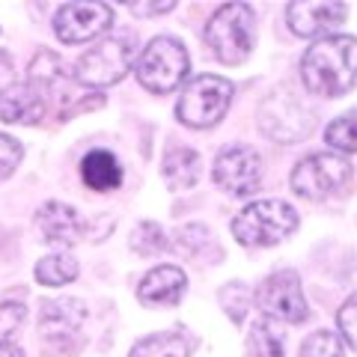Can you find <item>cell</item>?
I'll use <instances>...</instances> for the list:
<instances>
[{
	"instance_id": "obj_3",
	"label": "cell",
	"mask_w": 357,
	"mask_h": 357,
	"mask_svg": "<svg viewBox=\"0 0 357 357\" xmlns=\"http://www.w3.org/2000/svg\"><path fill=\"white\" fill-rule=\"evenodd\" d=\"M206 45L211 54L227 63L238 66L250 57L256 45V18L248 3H223L206 24Z\"/></svg>"
},
{
	"instance_id": "obj_16",
	"label": "cell",
	"mask_w": 357,
	"mask_h": 357,
	"mask_svg": "<svg viewBox=\"0 0 357 357\" xmlns=\"http://www.w3.org/2000/svg\"><path fill=\"white\" fill-rule=\"evenodd\" d=\"M36 227L45 236V241L60 244V248H72L84 238V223L77 218V211L63 206V203H48L39 208Z\"/></svg>"
},
{
	"instance_id": "obj_1",
	"label": "cell",
	"mask_w": 357,
	"mask_h": 357,
	"mask_svg": "<svg viewBox=\"0 0 357 357\" xmlns=\"http://www.w3.org/2000/svg\"><path fill=\"white\" fill-rule=\"evenodd\" d=\"M354 36H328L301 57V77L312 96L337 98L354 86Z\"/></svg>"
},
{
	"instance_id": "obj_6",
	"label": "cell",
	"mask_w": 357,
	"mask_h": 357,
	"mask_svg": "<svg viewBox=\"0 0 357 357\" xmlns=\"http://www.w3.org/2000/svg\"><path fill=\"white\" fill-rule=\"evenodd\" d=\"M229 102H232V84L227 77L199 75L194 81H188V86L182 89L176 116L191 128H211L223 119Z\"/></svg>"
},
{
	"instance_id": "obj_30",
	"label": "cell",
	"mask_w": 357,
	"mask_h": 357,
	"mask_svg": "<svg viewBox=\"0 0 357 357\" xmlns=\"http://www.w3.org/2000/svg\"><path fill=\"white\" fill-rule=\"evenodd\" d=\"M176 3L173 0H161V3H131L134 15H158V13H170Z\"/></svg>"
},
{
	"instance_id": "obj_4",
	"label": "cell",
	"mask_w": 357,
	"mask_h": 357,
	"mask_svg": "<svg viewBox=\"0 0 357 357\" xmlns=\"http://www.w3.org/2000/svg\"><path fill=\"white\" fill-rule=\"evenodd\" d=\"M36 93L42 96L45 110L51 105H57V114L60 119H69L75 116L77 110H86V107H102L105 98H84L77 93V84L72 81V72L63 66V60L51 51H39L36 60L30 63V81H27Z\"/></svg>"
},
{
	"instance_id": "obj_24",
	"label": "cell",
	"mask_w": 357,
	"mask_h": 357,
	"mask_svg": "<svg viewBox=\"0 0 357 357\" xmlns=\"http://www.w3.org/2000/svg\"><path fill=\"white\" fill-rule=\"evenodd\" d=\"M328 143H331V149L333 155L337 152H345V155H351L357 149V137H354V114L349 110V114H342L340 119H333L331 126H328Z\"/></svg>"
},
{
	"instance_id": "obj_8",
	"label": "cell",
	"mask_w": 357,
	"mask_h": 357,
	"mask_svg": "<svg viewBox=\"0 0 357 357\" xmlns=\"http://www.w3.org/2000/svg\"><path fill=\"white\" fill-rule=\"evenodd\" d=\"M351 178V161L333 152H319L298 161L292 173V191L304 199H325Z\"/></svg>"
},
{
	"instance_id": "obj_19",
	"label": "cell",
	"mask_w": 357,
	"mask_h": 357,
	"mask_svg": "<svg viewBox=\"0 0 357 357\" xmlns=\"http://www.w3.org/2000/svg\"><path fill=\"white\" fill-rule=\"evenodd\" d=\"M199 178V155L194 149H173L164 155V182L173 191L194 188Z\"/></svg>"
},
{
	"instance_id": "obj_27",
	"label": "cell",
	"mask_w": 357,
	"mask_h": 357,
	"mask_svg": "<svg viewBox=\"0 0 357 357\" xmlns=\"http://www.w3.org/2000/svg\"><path fill=\"white\" fill-rule=\"evenodd\" d=\"M220 304L227 310V316L232 321H241L244 312H248V292H244L241 283H227V289L220 292Z\"/></svg>"
},
{
	"instance_id": "obj_32",
	"label": "cell",
	"mask_w": 357,
	"mask_h": 357,
	"mask_svg": "<svg viewBox=\"0 0 357 357\" xmlns=\"http://www.w3.org/2000/svg\"><path fill=\"white\" fill-rule=\"evenodd\" d=\"M0 357H24V351L13 342H0Z\"/></svg>"
},
{
	"instance_id": "obj_22",
	"label": "cell",
	"mask_w": 357,
	"mask_h": 357,
	"mask_svg": "<svg viewBox=\"0 0 357 357\" xmlns=\"http://www.w3.org/2000/svg\"><path fill=\"white\" fill-rule=\"evenodd\" d=\"M77 277V262L69 253H51L36 262V280L42 286H66Z\"/></svg>"
},
{
	"instance_id": "obj_26",
	"label": "cell",
	"mask_w": 357,
	"mask_h": 357,
	"mask_svg": "<svg viewBox=\"0 0 357 357\" xmlns=\"http://www.w3.org/2000/svg\"><path fill=\"white\" fill-rule=\"evenodd\" d=\"M21 158H24V146L9 134H0V182L15 173Z\"/></svg>"
},
{
	"instance_id": "obj_5",
	"label": "cell",
	"mask_w": 357,
	"mask_h": 357,
	"mask_svg": "<svg viewBox=\"0 0 357 357\" xmlns=\"http://www.w3.org/2000/svg\"><path fill=\"white\" fill-rule=\"evenodd\" d=\"M298 229V211L283 199H259L238 211L232 236L244 248H274Z\"/></svg>"
},
{
	"instance_id": "obj_14",
	"label": "cell",
	"mask_w": 357,
	"mask_h": 357,
	"mask_svg": "<svg viewBox=\"0 0 357 357\" xmlns=\"http://www.w3.org/2000/svg\"><path fill=\"white\" fill-rule=\"evenodd\" d=\"M349 6L345 3H328V0H310V3H289L286 6V21L298 36H321L333 27H340Z\"/></svg>"
},
{
	"instance_id": "obj_15",
	"label": "cell",
	"mask_w": 357,
	"mask_h": 357,
	"mask_svg": "<svg viewBox=\"0 0 357 357\" xmlns=\"http://www.w3.org/2000/svg\"><path fill=\"white\" fill-rule=\"evenodd\" d=\"M185 286H188V277H185L182 268L158 265V268H152V271L140 280L137 298L146 307H173V304L182 301Z\"/></svg>"
},
{
	"instance_id": "obj_12",
	"label": "cell",
	"mask_w": 357,
	"mask_h": 357,
	"mask_svg": "<svg viewBox=\"0 0 357 357\" xmlns=\"http://www.w3.org/2000/svg\"><path fill=\"white\" fill-rule=\"evenodd\" d=\"M110 24H114V9L98 0L96 3H66L54 15V33L69 45L96 39Z\"/></svg>"
},
{
	"instance_id": "obj_13",
	"label": "cell",
	"mask_w": 357,
	"mask_h": 357,
	"mask_svg": "<svg viewBox=\"0 0 357 357\" xmlns=\"http://www.w3.org/2000/svg\"><path fill=\"white\" fill-rule=\"evenodd\" d=\"M86 319V310L81 301L75 298H57L48 301L42 307V319H39V333L42 340L54 345V349H69L72 337L81 333V325Z\"/></svg>"
},
{
	"instance_id": "obj_9",
	"label": "cell",
	"mask_w": 357,
	"mask_h": 357,
	"mask_svg": "<svg viewBox=\"0 0 357 357\" xmlns=\"http://www.w3.org/2000/svg\"><path fill=\"white\" fill-rule=\"evenodd\" d=\"M316 126L312 110H307L292 93L268 96L259 107V128L277 143H298Z\"/></svg>"
},
{
	"instance_id": "obj_23",
	"label": "cell",
	"mask_w": 357,
	"mask_h": 357,
	"mask_svg": "<svg viewBox=\"0 0 357 357\" xmlns=\"http://www.w3.org/2000/svg\"><path fill=\"white\" fill-rule=\"evenodd\" d=\"M167 232L158 227V223H152V220H143L137 223V229L131 232V250L134 253H140V256H155V253H161L167 250Z\"/></svg>"
},
{
	"instance_id": "obj_7",
	"label": "cell",
	"mask_w": 357,
	"mask_h": 357,
	"mask_svg": "<svg viewBox=\"0 0 357 357\" xmlns=\"http://www.w3.org/2000/svg\"><path fill=\"white\" fill-rule=\"evenodd\" d=\"M191 60L185 45L173 36H158L143 48L137 60V81L149 93H170L185 81Z\"/></svg>"
},
{
	"instance_id": "obj_20",
	"label": "cell",
	"mask_w": 357,
	"mask_h": 357,
	"mask_svg": "<svg viewBox=\"0 0 357 357\" xmlns=\"http://www.w3.org/2000/svg\"><path fill=\"white\" fill-rule=\"evenodd\" d=\"M250 354L253 357H286V331L280 321L259 319L250 331Z\"/></svg>"
},
{
	"instance_id": "obj_25",
	"label": "cell",
	"mask_w": 357,
	"mask_h": 357,
	"mask_svg": "<svg viewBox=\"0 0 357 357\" xmlns=\"http://www.w3.org/2000/svg\"><path fill=\"white\" fill-rule=\"evenodd\" d=\"M301 357H342V342H340L337 333L316 331L304 340V345H301Z\"/></svg>"
},
{
	"instance_id": "obj_10",
	"label": "cell",
	"mask_w": 357,
	"mask_h": 357,
	"mask_svg": "<svg viewBox=\"0 0 357 357\" xmlns=\"http://www.w3.org/2000/svg\"><path fill=\"white\" fill-rule=\"evenodd\" d=\"M256 304L265 312V319H274L280 325H298L310 316L304 292H301V280L295 271H274L265 277L259 292H256Z\"/></svg>"
},
{
	"instance_id": "obj_18",
	"label": "cell",
	"mask_w": 357,
	"mask_h": 357,
	"mask_svg": "<svg viewBox=\"0 0 357 357\" xmlns=\"http://www.w3.org/2000/svg\"><path fill=\"white\" fill-rule=\"evenodd\" d=\"M81 176H84V185L89 191H102V194L116 191L122 185V167L107 149L89 152L81 164Z\"/></svg>"
},
{
	"instance_id": "obj_28",
	"label": "cell",
	"mask_w": 357,
	"mask_h": 357,
	"mask_svg": "<svg viewBox=\"0 0 357 357\" xmlns=\"http://www.w3.org/2000/svg\"><path fill=\"white\" fill-rule=\"evenodd\" d=\"M354 316H357V298H349L342 304V310L337 312V325H340V333H342V342L349 345V349H354L357 345V328H354Z\"/></svg>"
},
{
	"instance_id": "obj_11",
	"label": "cell",
	"mask_w": 357,
	"mask_h": 357,
	"mask_svg": "<svg viewBox=\"0 0 357 357\" xmlns=\"http://www.w3.org/2000/svg\"><path fill=\"white\" fill-rule=\"evenodd\" d=\"M215 182L223 191L248 197L262 185V158L250 146H229L215 161Z\"/></svg>"
},
{
	"instance_id": "obj_2",
	"label": "cell",
	"mask_w": 357,
	"mask_h": 357,
	"mask_svg": "<svg viewBox=\"0 0 357 357\" xmlns=\"http://www.w3.org/2000/svg\"><path fill=\"white\" fill-rule=\"evenodd\" d=\"M134 36L131 33H110V36L98 39L72 69V81L84 89H102L114 86L126 77V72L134 63Z\"/></svg>"
},
{
	"instance_id": "obj_21",
	"label": "cell",
	"mask_w": 357,
	"mask_h": 357,
	"mask_svg": "<svg viewBox=\"0 0 357 357\" xmlns=\"http://www.w3.org/2000/svg\"><path fill=\"white\" fill-rule=\"evenodd\" d=\"M128 357H191V340L182 333H152L134 345Z\"/></svg>"
},
{
	"instance_id": "obj_31",
	"label": "cell",
	"mask_w": 357,
	"mask_h": 357,
	"mask_svg": "<svg viewBox=\"0 0 357 357\" xmlns=\"http://www.w3.org/2000/svg\"><path fill=\"white\" fill-rule=\"evenodd\" d=\"M9 77H13V60H9L6 51H0V89H3Z\"/></svg>"
},
{
	"instance_id": "obj_29",
	"label": "cell",
	"mask_w": 357,
	"mask_h": 357,
	"mask_svg": "<svg viewBox=\"0 0 357 357\" xmlns=\"http://www.w3.org/2000/svg\"><path fill=\"white\" fill-rule=\"evenodd\" d=\"M21 321H24V307H18V304L0 307V342H6V337L18 331Z\"/></svg>"
},
{
	"instance_id": "obj_17",
	"label": "cell",
	"mask_w": 357,
	"mask_h": 357,
	"mask_svg": "<svg viewBox=\"0 0 357 357\" xmlns=\"http://www.w3.org/2000/svg\"><path fill=\"white\" fill-rule=\"evenodd\" d=\"M48 110H45L42 96L30 84H9L0 89V119L9 126H33L39 122Z\"/></svg>"
}]
</instances>
